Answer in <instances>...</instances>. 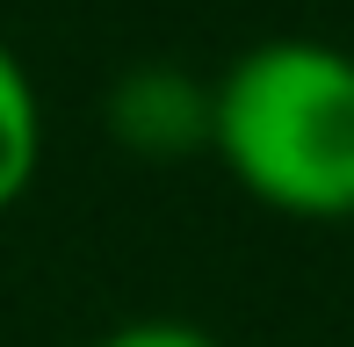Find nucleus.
Instances as JSON below:
<instances>
[{"instance_id":"nucleus-2","label":"nucleus","mask_w":354,"mask_h":347,"mask_svg":"<svg viewBox=\"0 0 354 347\" xmlns=\"http://www.w3.org/2000/svg\"><path fill=\"white\" fill-rule=\"evenodd\" d=\"M102 123L131 160L145 167H181L203 160L217 138V80H196L188 66H131L102 94Z\"/></svg>"},{"instance_id":"nucleus-1","label":"nucleus","mask_w":354,"mask_h":347,"mask_svg":"<svg viewBox=\"0 0 354 347\" xmlns=\"http://www.w3.org/2000/svg\"><path fill=\"white\" fill-rule=\"evenodd\" d=\"M210 160L261 210L354 225V51L326 37H261L217 80Z\"/></svg>"},{"instance_id":"nucleus-3","label":"nucleus","mask_w":354,"mask_h":347,"mask_svg":"<svg viewBox=\"0 0 354 347\" xmlns=\"http://www.w3.org/2000/svg\"><path fill=\"white\" fill-rule=\"evenodd\" d=\"M37 167H44V102L15 44L0 37V217L29 196Z\"/></svg>"},{"instance_id":"nucleus-4","label":"nucleus","mask_w":354,"mask_h":347,"mask_svg":"<svg viewBox=\"0 0 354 347\" xmlns=\"http://www.w3.org/2000/svg\"><path fill=\"white\" fill-rule=\"evenodd\" d=\"M94 347H224L210 326H196V319H123V326H109Z\"/></svg>"}]
</instances>
